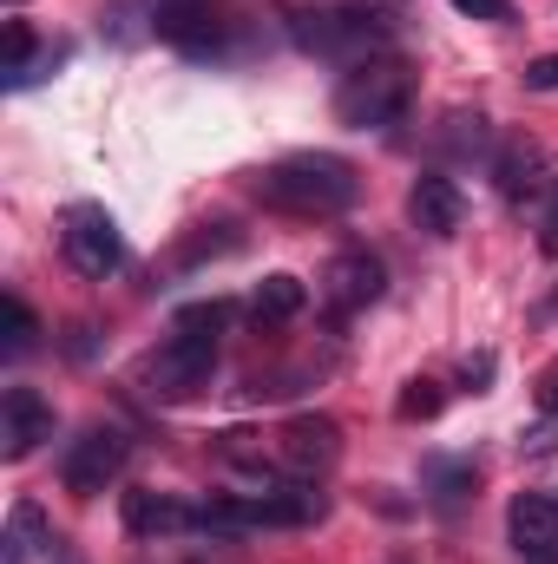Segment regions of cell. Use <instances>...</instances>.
Instances as JSON below:
<instances>
[{"mask_svg":"<svg viewBox=\"0 0 558 564\" xmlns=\"http://www.w3.org/2000/svg\"><path fill=\"white\" fill-rule=\"evenodd\" d=\"M257 197L282 217H342L362 197V177L335 151H296V158H282L257 177Z\"/></svg>","mask_w":558,"mask_h":564,"instance_id":"6da1fadb","label":"cell"},{"mask_svg":"<svg viewBox=\"0 0 558 564\" xmlns=\"http://www.w3.org/2000/svg\"><path fill=\"white\" fill-rule=\"evenodd\" d=\"M395 7H368V0H355V7H302L296 20H289V33H296V46L302 53H315V59H348V66H362V59H375L388 40H395V20H388Z\"/></svg>","mask_w":558,"mask_h":564,"instance_id":"7a4b0ae2","label":"cell"},{"mask_svg":"<svg viewBox=\"0 0 558 564\" xmlns=\"http://www.w3.org/2000/svg\"><path fill=\"white\" fill-rule=\"evenodd\" d=\"M408 106H415V73L401 59H388V53L348 66L342 86H335V119L348 132H388V126L408 119Z\"/></svg>","mask_w":558,"mask_h":564,"instance_id":"3957f363","label":"cell"},{"mask_svg":"<svg viewBox=\"0 0 558 564\" xmlns=\"http://www.w3.org/2000/svg\"><path fill=\"white\" fill-rule=\"evenodd\" d=\"M211 368H217V335L171 322V341L151 355V394L158 401H191V394L211 388Z\"/></svg>","mask_w":558,"mask_h":564,"instance_id":"277c9868","label":"cell"},{"mask_svg":"<svg viewBox=\"0 0 558 564\" xmlns=\"http://www.w3.org/2000/svg\"><path fill=\"white\" fill-rule=\"evenodd\" d=\"M126 459H132V440H126L119 426H86V433L66 446L60 479H66V492H73V499H99V492L126 473Z\"/></svg>","mask_w":558,"mask_h":564,"instance_id":"5b68a950","label":"cell"},{"mask_svg":"<svg viewBox=\"0 0 558 564\" xmlns=\"http://www.w3.org/2000/svg\"><path fill=\"white\" fill-rule=\"evenodd\" d=\"M60 250H66V263H73L86 282H106L119 263H126V237H119V224H112L99 204H73V210H66Z\"/></svg>","mask_w":558,"mask_h":564,"instance_id":"8992f818","label":"cell"},{"mask_svg":"<svg viewBox=\"0 0 558 564\" xmlns=\"http://www.w3.org/2000/svg\"><path fill=\"white\" fill-rule=\"evenodd\" d=\"M506 539L533 564H558V499L552 492H519L506 506Z\"/></svg>","mask_w":558,"mask_h":564,"instance_id":"52a82bcc","label":"cell"},{"mask_svg":"<svg viewBox=\"0 0 558 564\" xmlns=\"http://www.w3.org/2000/svg\"><path fill=\"white\" fill-rule=\"evenodd\" d=\"M335 459H342V426L329 421V414H296V421L282 426V466L296 479H315Z\"/></svg>","mask_w":558,"mask_h":564,"instance_id":"ba28073f","label":"cell"},{"mask_svg":"<svg viewBox=\"0 0 558 564\" xmlns=\"http://www.w3.org/2000/svg\"><path fill=\"white\" fill-rule=\"evenodd\" d=\"M40 440H53V408L40 401V388H7V401H0V459H26Z\"/></svg>","mask_w":558,"mask_h":564,"instance_id":"9c48e42d","label":"cell"},{"mask_svg":"<svg viewBox=\"0 0 558 564\" xmlns=\"http://www.w3.org/2000/svg\"><path fill=\"white\" fill-rule=\"evenodd\" d=\"M322 295H329L335 315L368 308V302L382 295V257H368V250H342V257H329V270H322Z\"/></svg>","mask_w":558,"mask_h":564,"instance_id":"30bf717a","label":"cell"},{"mask_svg":"<svg viewBox=\"0 0 558 564\" xmlns=\"http://www.w3.org/2000/svg\"><path fill=\"white\" fill-rule=\"evenodd\" d=\"M408 217H415V230H427V237H453L460 217H466V197H460V184L447 171H420L415 191H408Z\"/></svg>","mask_w":558,"mask_h":564,"instance_id":"8fae6325","label":"cell"},{"mask_svg":"<svg viewBox=\"0 0 558 564\" xmlns=\"http://www.w3.org/2000/svg\"><path fill=\"white\" fill-rule=\"evenodd\" d=\"M126 532L132 539H171V532H191L197 525V512L184 506V499H171V492H151V486H139V492H126Z\"/></svg>","mask_w":558,"mask_h":564,"instance_id":"7c38bea8","label":"cell"},{"mask_svg":"<svg viewBox=\"0 0 558 564\" xmlns=\"http://www.w3.org/2000/svg\"><path fill=\"white\" fill-rule=\"evenodd\" d=\"M40 545H53V539H46V519H40V506H33V499H20V506L7 512L0 564H33V558H40Z\"/></svg>","mask_w":558,"mask_h":564,"instance_id":"4fadbf2b","label":"cell"},{"mask_svg":"<svg viewBox=\"0 0 558 564\" xmlns=\"http://www.w3.org/2000/svg\"><path fill=\"white\" fill-rule=\"evenodd\" d=\"M539 164H546V158H539V144H533V139H513L506 151H500L493 177H500V191H506V197L519 204L526 191H539Z\"/></svg>","mask_w":558,"mask_h":564,"instance_id":"5bb4252c","label":"cell"},{"mask_svg":"<svg viewBox=\"0 0 558 564\" xmlns=\"http://www.w3.org/2000/svg\"><path fill=\"white\" fill-rule=\"evenodd\" d=\"M302 308H309V289L296 276H264L257 295H250V315H257V322H296Z\"/></svg>","mask_w":558,"mask_h":564,"instance_id":"9a60e30c","label":"cell"},{"mask_svg":"<svg viewBox=\"0 0 558 564\" xmlns=\"http://www.w3.org/2000/svg\"><path fill=\"white\" fill-rule=\"evenodd\" d=\"M473 486H480L473 459H427V492H433V506H460Z\"/></svg>","mask_w":558,"mask_h":564,"instance_id":"2e32d148","label":"cell"},{"mask_svg":"<svg viewBox=\"0 0 558 564\" xmlns=\"http://www.w3.org/2000/svg\"><path fill=\"white\" fill-rule=\"evenodd\" d=\"M33 335H40L33 308H26L20 295H7V355H26V348H33Z\"/></svg>","mask_w":558,"mask_h":564,"instance_id":"e0dca14e","label":"cell"},{"mask_svg":"<svg viewBox=\"0 0 558 564\" xmlns=\"http://www.w3.org/2000/svg\"><path fill=\"white\" fill-rule=\"evenodd\" d=\"M178 322L184 328H204V335H224L230 328V302H191V308H178Z\"/></svg>","mask_w":558,"mask_h":564,"instance_id":"ac0fdd59","label":"cell"},{"mask_svg":"<svg viewBox=\"0 0 558 564\" xmlns=\"http://www.w3.org/2000/svg\"><path fill=\"white\" fill-rule=\"evenodd\" d=\"M440 414V388L433 381H408V394H401V421H433Z\"/></svg>","mask_w":558,"mask_h":564,"instance_id":"d6986e66","label":"cell"},{"mask_svg":"<svg viewBox=\"0 0 558 564\" xmlns=\"http://www.w3.org/2000/svg\"><path fill=\"white\" fill-rule=\"evenodd\" d=\"M453 13H466V20H493V26H513V0H453Z\"/></svg>","mask_w":558,"mask_h":564,"instance_id":"ffe728a7","label":"cell"},{"mask_svg":"<svg viewBox=\"0 0 558 564\" xmlns=\"http://www.w3.org/2000/svg\"><path fill=\"white\" fill-rule=\"evenodd\" d=\"M539 250L558 257V184L546 191V210H539Z\"/></svg>","mask_w":558,"mask_h":564,"instance_id":"44dd1931","label":"cell"},{"mask_svg":"<svg viewBox=\"0 0 558 564\" xmlns=\"http://www.w3.org/2000/svg\"><path fill=\"white\" fill-rule=\"evenodd\" d=\"M526 86H533V93H558V53H546V59L526 66Z\"/></svg>","mask_w":558,"mask_h":564,"instance_id":"7402d4cb","label":"cell"},{"mask_svg":"<svg viewBox=\"0 0 558 564\" xmlns=\"http://www.w3.org/2000/svg\"><path fill=\"white\" fill-rule=\"evenodd\" d=\"M539 414H558V375H546V388H539Z\"/></svg>","mask_w":558,"mask_h":564,"instance_id":"603a6c76","label":"cell"},{"mask_svg":"<svg viewBox=\"0 0 558 564\" xmlns=\"http://www.w3.org/2000/svg\"><path fill=\"white\" fill-rule=\"evenodd\" d=\"M395 564H401V558H395Z\"/></svg>","mask_w":558,"mask_h":564,"instance_id":"cb8c5ba5","label":"cell"}]
</instances>
